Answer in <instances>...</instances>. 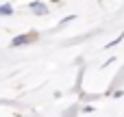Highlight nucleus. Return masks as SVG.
Segmentation results:
<instances>
[{
    "mask_svg": "<svg viewBox=\"0 0 124 117\" xmlns=\"http://www.w3.org/2000/svg\"><path fill=\"white\" fill-rule=\"evenodd\" d=\"M31 9H33L35 13H39V15H44V13H46V7H44V4H37V2H35Z\"/></svg>",
    "mask_w": 124,
    "mask_h": 117,
    "instance_id": "nucleus-1",
    "label": "nucleus"
},
{
    "mask_svg": "<svg viewBox=\"0 0 124 117\" xmlns=\"http://www.w3.org/2000/svg\"><path fill=\"white\" fill-rule=\"evenodd\" d=\"M0 13H2V15H9V13H11V7H9V4L0 7Z\"/></svg>",
    "mask_w": 124,
    "mask_h": 117,
    "instance_id": "nucleus-2",
    "label": "nucleus"
}]
</instances>
